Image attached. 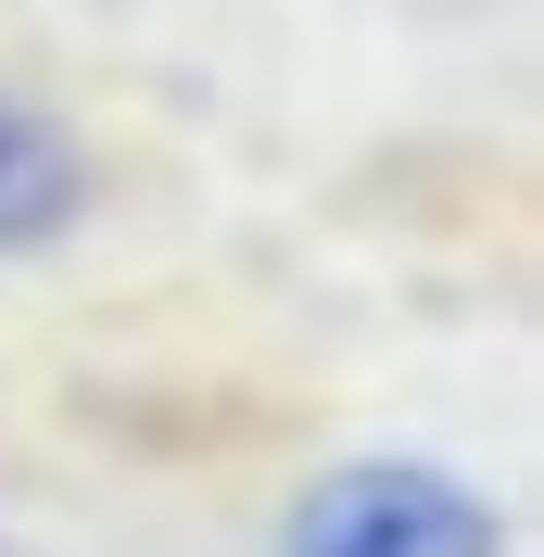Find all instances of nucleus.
<instances>
[{"label": "nucleus", "mask_w": 544, "mask_h": 557, "mask_svg": "<svg viewBox=\"0 0 544 557\" xmlns=\"http://www.w3.org/2000/svg\"><path fill=\"white\" fill-rule=\"evenodd\" d=\"M76 215H89V139L38 102V89L0 76V267L76 242Z\"/></svg>", "instance_id": "obj_2"}, {"label": "nucleus", "mask_w": 544, "mask_h": 557, "mask_svg": "<svg viewBox=\"0 0 544 557\" xmlns=\"http://www.w3.org/2000/svg\"><path fill=\"white\" fill-rule=\"evenodd\" d=\"M267 557H507V507L443 469V456H330L292 507H279Z\"/></svg>", "instance_id": "obj_1"}]
</instances>
